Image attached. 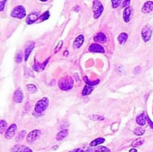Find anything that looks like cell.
Listing matches in <instances>:
<instances>
[{
	"label": "cell",
	"mask_w": 153,
	"mask_h": 152,
	"mask_svg": "<svg viewBox=\"0 0 153 152\" xmlns=\"http://www.w3.org/2000/svg\"><path fill=\"white\" fill-rule=\"evenodd\" d=\"M153 10V1H147L144 3L141 9L143 13H149Z\"/></svg>",
	"instance_id": "5bb4252c"
},
{
	"label": "cell",
	"mask_w": 153,
	"mask_h": 152,
	"mask_svg": "<svg viewBox=\"0 0 153 152\" xmlns=\"http://www.w3.org/2000/svg\"><path fill=\"white\" fill-rule=\"evenodd\" d=\"M33 69H34V71H37V72L43 71V66H42V63H39L38 62L36 61L35 63L33 65Z\"/></svg>",
	"instance_id": "83f0119b"
},
{
	"label": "cell",
	"mask_w": 153,
	"mask_h": 152,
	"mask_svg": "<svg viewBox=\"0 0 153 152\" xmlns=\"http://www.w3.org/2000/svg\"><path fill=\"white\" fill-rule=\"evenodd\" d=\"M24 98L23 92L20 88H18L15 90L14 93L13 95V100L16 103H21Z\"/></svg>",
	"instance_id": "30bf717a"
},
{
	"label": "cell",
	"mask_w": 153,
	"mask_h": 152,
	"mask_svg": "<svg viewBox=\"0 0 153 152\" xmlns=\"http://www.w3.org/2000/svg\"><path fill=\"white\" fill-rule=\"evenodd\" d=\"M129 152H137V150L136 148H131L129 150Z\"/></svg>",
	"instance_id": "60d3db41"
},
{
	"label": "cell",
	"mask_w": 153,
	"mask_h": 152,
	"mask_svg": "<svg viewBox=\"0 0 153 152\" xmlns=\"http://www.w3.org/2000/svg\"><path fill=\"white\" fill-rule=\"evenodd\" d=\"M84 80H85V83H87V85H89V86H95V85L98 84L99 83H100V80H94V81H92V80H90L89 79H88V76H84Z\"/></svg>",
	"instance_id": "cb8c5ba5"
},
{
	"label": "cell",
	"mask_w": 153,
	"mask_h": 152,
	"mask_svg": "<svg viewBox=\"0 0 153 152\" xmlns=\"http://www.w3.org/2000/svg\"><path fill=\"white\" fill-rule=\"evenodd\" d=\"M49 16H50V13H49V12L46 11L44 13H43V14L40 16V18H39V20L42 21V22H43V21L46 20V19H49Z\"/></svg>",
	"instance_id": "f1b7e54d"
},
{
	"label": "cell",
	"mask_w": 153,
	"mask_h": 152,
	"mask_svg": "<svg viewBox=\"0 0 153 152\" xmlns=\"http://www.w3.org/2000/svg\"><path fill=\"white\" fill-rule=\"evenodd\" d=\"M152 27L149 25H145L141 31V37L143 41H144L145 43H147L148 41H149L151 37H152Z\"/></svg>",
	"instance_id": "5b68a950"
},
{
	"label": "cell",
	"mask_w": 153,
	"mask_h": 152,
	"mask_svg": "<svg viewBox=\"0 0 153 152\" xmlns=\"http://www.w3.org/2000/svg\"><path fill=\"white\" fill-rule=\"evenodd\" d=\"M120 1L121 0H111V3H112V7L113 8H117L120 6Z\"/></svg>",
	"instance_id": "d6a6232c"
},
{
	"label": "cell",
	"mask_w": 153,
	"mask_h": 152,
	"mask_svg": "<svg viewBox=\"0 0 153 152\" xmlns=\"http://www.w3.org/2000/svg\"><path fill=\"white\" fill-rule=\"evenodd\" d=\"M128 35L127 33L123 32V33H121L119 36H118L117 40H118V42H119L120 44L123 45L127 41V40H128Z\"/></svg>",
	"instance_id": "ac0fdd59"
},
{
	"label": "cell",
	"mask_w": 153,
	"mask_h": 152,
	"mask_svg": "<svg viewBox=\"0 0 153 152\" xmlns=\"http://www.w3.org/2000/svg\"><path fill=\"white\" fill-rule=\"evenodd\" d=\"M104 10L102 4L99 0H94L93 1V11H94V17L98 19Z\"/></svg>",
	"instance_id": "277c9868"
},
{
	"label": "cell",
	"mask_w": 153,
	"mask_h": 152,
	"mask_svg": "<svg viewBox=\"0 0 153 152\" xmlns=\"http://www.w3.org/2000/svg\"><path fill=\"white\" fill-rule=\"evenodd\" d=\"M39 18H40V16H39L38 13H31L26 17L25 22L28 25H31V24H33L34 22H35L37 19H39Z\"/></svg>",
	"instance_id": "4fadbf2b"
},
{
	"label": "cell",
	"mask_w": 153,
	"mask_h": 152,
	"mask_svg": "<svg viewBox=\"0 0 153 152\" xmlns=\"http://www.w3.org/2000/svg\"><path fill=\"white\" fill-rule=\"evenodd\" d=\"M146 119H147V122H148V124H149V127H150L152 129H153V122L151 121V119H149V116H146Z\"/></svg>",
	"instance_id": "f35d334b"
},
{
	"label": "cell",
	"mask_w": 153,
	"mask_h": 152,
	"mask_svg": "<svg viewBox=\"0 0 153 152\" xmlns=\"http://www.w3.org/2000/svg\"><path fill=\"white\" fill-rule=\"evenodd\" d=\"M131 14H132V7H126L125 10L123 11V20L124 22L128 23L129 21L131 20Z\"/></svg>",
	"instance_id": "7c38bea8"
},
{
	"label": "cell",
	"mask_w": 153,
	"mask_h": 152,
	"mask_svg": "<svg viewBox=\"0 0 153 152\" xmlns=\"http://www.w3.org/2000/svg\"><path fill=\"white\" fill-rule=\"evenodd\" d=\"M105 139L104 138H102V137H100V138H97L96 139L93 140L91 143H90V146L91 147H96V146L99 145H101L102 143L105 142Z\"/></svg>",
	"instance_id": "44dd1931"
},
{
	"label": "cell",
	"mask_w": 153,
	"mask_h": 152,
	"mask_svg": "<svg viewBox=\"0 0 153 152\" xmlns=\"http://www.w3.org/2000/svg\"><path fill=\"white\" fill-rule=\"evenodd\" d=\"M40 1H47V0H40Z\"/></svg>",
	"instance_id": "7bdbcfd3"
},
{
	"label": "cell",
	"mask_w": 153,
	"mask_h": 152,
	"mask_svg": "<svg viewBox=\"0 0 153 152\" xmlns=\"http://www.w3.org/2000/svg\"><path fill=\"white\" fill-rule=\"evenodd\" d=\"M22 61V53L21 52H18L15 56V61L18 63H20Z\"/></svg>",
	"instance_id": "f546056e"
},
{
	"label": "cell",
	"mask_w": 153,
	"mask_h": 152,
	"mask_svg": "<svg viewBox=\"0 0 153 152\" xmlns=\"http://www.w3.org/2000/svg\"><path fill=\"white\" fill-rule=\"evenodd\" d=\"M41 135V131L38 129L33 130L26 137V140L28 143H32L35 142Z\"/></svg>",
	"instance_id": "8992f818"
},
{
	"label": "cell",
	"mask_w": 153,
	"mask_h": 152,
	"mask_svg": "<svg viewBox=\"0 0 153 152\" xmlns=\"http://www.w3.org/2000/svg\"><path fill=\"white\" fill-rule=\"evenodd\" d=\"M68 133H69L68 130L67 129L62 130V131H61L58 134H57L56 139L58 140V141H61V140L64 139L68 135Z\"/></svg>",
	"instance_id": "d6986e66"
},
{
	"label": "cell",
	"mask_w": 153,
	"mask_h": 152,
	"mask_svg": "<svg viewBox=\"0 0 153 152\" xmlns=\"http://www.w3.org/2000/svg\"><path fill=\"white\" fill-rule=\"evenodd\" d=\"M26 15V10L25 7L22 5L16 6L10 12V16L13 18L17 19H23Z\"/></svg>",
	"instance_id": "3957f363"
},
{
	"label": "cell",
	"mask_w": 153,
	"mask_h": 152,
	"mask_svg": "<svg viewBox=\"0 0 153 152\" xmlns=\"http://www.w3.org/2000/svg\"><path fill=\"white\" fill-rule=\"evenodd\" d=\"M6 1H7V0H1V1H0V10H1V11H3V10H4V4L6 3Z\"/></svg>",
	"instance_id": "74e56055"
},
{
	"label": "cell",
	"mask_w": 153,
	"mask_h": 152,
	"mask_svg": "<svg viewBox=\"0 0 153 152\" xmlns=\"http://www.w3.org/2000/svg\"><path fill=\"white\" fill-rule=\"evenodd\" d=\"M26 88H27V90L31 94H34L37 92V86H36L34 84H32V83H28V84H27Z\"/></svg>",
	"instance_id": "d4e9b609"
},
{
	"label": "cell",
	"mask_w": 153,
	"mask_h": 152,
	"mask_svg": "<svg viewBox=\"0 0 153 152\" xmlns=\"http://www.w3.org/2000/svg\"><path fill=\"white\" fill-rule=\"evenodd\" d=\"M143 142H144V139L142 138V137H139V138L136 139H134L132 142L131 145L133 147H139V146L142 145L143 144Z\"/></svg>",
	"instance_id": "603a6c76"
},
{
	"label": "cell",
	"mask_w": 153,
	"mask_h": 152,
	"mask_svg": "<svg viewBox=\"0 0 153 152\" xmlns=\"http://www.w3.org/2000/svg\"><path fill=\"white\" fill-rule=\"evenodd\" d=\"M69 152H73V151H69Z\"/></svg>",
	"instance_id": "ee69618b"
},
{
	"label": "cell",
	"mask_w": 153,
	"mask_h": 152,
	"mask_svg": "<svg viewBox=\"0 0 153 152\" xmlns=\"http://www.w3.org/2000/svg\"><path fill=\"white\" fill-rule=\"evenodd\" d=\"M141 69H142L140 66L135 67V68H134V74L135 75H139L140 72H141Z\"/></svg>",
	"instance_id": "e575fe53"
},
{
	"label": "cell",
	"mask_w": 153,
	"mask_h": 152,
	"mask_svg": "<svg viewBox=\"0 0 153 152\" xmlns=\"http://www.w3.org/2000/svg\"><path fill=\"white\" fill-rule=\"evenodd\" d=\"M91 152H111V150L105 146H96L91 149Z\"/></svg>",
	"instance_id": "ffe728a7"
},
{
	"label": "cell",
	"mask_w": 153,
	"mask_h": 152,
	"mask_svg": "<svg viewBox=\"0 0 153 152\" xmlns=\"http://www.w3.org/2000/svg\"><path fill=\"white\" fill-rule=\"evenodd\" d=\"M89 52H93V53H105V50L104 47L102 46L101 45L98 44V43H93L90 46L89 49H88Z\"/></svg>",
	"instance_id": "9c48e42d"
},
{
	"label": "cell",
	"mask_w": 153,
	"mask_h": 152,
	"mask_svg": "<svg viewBox=\"0 0 153 152\" xmlns=\"http://www.w3.org/2000/svg\"><path fill=\"white\" fill-rule=\"evenodd\" d=\"M145 133V130L143 129L141 127H138V128H136L134 131V134L136 136H142Z\"/></svg>",
	"instance_id": "484cf974"
},
{
	"label": "cell",
	"mask_w": 153,
	"mask_h": 152,
	"mask_svg": "<svg viewBox=\"0 0 153 152\" xmlns=\"http://www.w3.org/2000/svg\"><path fill=\"white\" fill-rule=\"evenodd\" d=\"M16 129H17V127H16V124H12L10 126H9V128L6 130L5 134H4V137L7 139H10L12 137H14L15 134H16Z\"/></svg>",
	"instance_id": "ba28073f"
},
{
	"label": "cell",
	"mask_w": 153,
	"mask_h": 152,
	"mask_svg": "<svg viewBox=\"0 0 153 152\" xmlns=\"http://www.w3.org/2000/svg\"><path fill=\"white\" fill-rule=\"evenodd\" d=\"M74 77H75V80H76V81H79V75H78V73H75Z\"/></svg>",
	"instance_id": "ab89813d"
},
{
	"label": "cell",
	"mask_w": 153,
	"mask_h": 152,
	"mask_svg": "<svg viewBox=\"0 0 153 152\" xmlns=\"http://www.w3.org/2000/svg\"><path fill=\"white\" fill-rule=\"evenodd\" d=\"M91 119L93 120H104L105 118L104 116H99V115H92V116H90Z\"/></svg>",
	"instance_id": "1f68e13d"
},
{
	"label": "cell",
	"mask_w": 153,
	"mask_h": 152,
	"mask_svg": "<svg viewBox=\"0 0 153 152\" xmlns=\"http://www.w3.org/2000/svg\"><path fill=\"white\" fill-rule=\"evenodd\" d=\"M26 135V131H22L18 134V135L16 136V142H19L21 140H22L24 139V137H25Z\"/></svg>",
	"instance_id": "4316f807"
},
{
	"label": "cell",
	"mask_w": 153,
	"mask_h": 152,
	"mask_svg": "<svg viewBox=\"0 0 153 152\" xmlns=\"http://www.w3.org/2000/svg\"><path fill=\"white\" fill-rule=\"evenodd\" d=\"M10 152H32L30 148L24 145H15L10 148Z\"/></svg>",
	"instance_id": "52a82bcc"
},
{
	"label": "cell",
	"mask_w": 153,
	"mask_h": 152,
	"mask_svg": "<svg viewBox=\"0 0 153 152\" xmlns=\"http://www.w3.org/2000/svg\"><path fill=\"white\" fill-rule=\"evenodd\" d=\"M49 98L44 97L42 98L41 99L38 100L37 102L36 103L35 107H34V112L37 114H41L42 113L45 111L47 109L48 106H49Z\"/></svg>",
	"instance_id": "7a4b0ae2"
},
{
	"label": "cell",
	"mask_w": 153,
	"mask_h": 152,
	"mask_svg": "<svg viewBox=\"0 0 153 152\" xmlns=\"http://www.w3.org/2000/svg\"><path fill=\"white\" fill-rule=\"evenodd\" d=\"M94 90V88L89 85H85L84 86V89L82 90V96H86V95H90Z\"/></svg>",
	"instance_id": "7402d4cb"
},
{
	"label": "cell",
	"mask_w": 153,
	"mask_h": 152,
	"mask_svg": "<svg viewBox=\"0 0 153 152\" xmlns=\"http://www.w3.org/2000/svg\"><path fill=\"white\" fill-rule=\"evenodd\" d=\"M74 85L73 79L70 76H64L58 80V86L60 89L64 91H67L71 89Z\"/></svg>",
	"instance_id": "6da1fadb"
},
{
	"label": "cell",
	"mask_w": 153,
	"mask_h": 152,
	"mask_svg": "<svg viewBox=\"0 0 153 152\" xmlns=\"http://www.w3.org/2000/svg\"><path fill=\"white\" fill-rule=\"evenodd\" d=\"M62 45H63V41H61L58 43V46H57V47L55 48V53H57V52H58V51L61 49V46H62Z\"/></svg>",
	"instance_id": "8d00e7d4"
},
{
	"label": "cell",
	"mask_w": 153,
	"mask_h": 152,
	"mask_svg": "<svg viewBox=\"0 0 153 152\" xmlns=\"http://www.w3.org/2000/svg\"><path fill=\"white\" fill-rule=\"evenodd\" d=\"M68 54H69L68 51H65V52H64V56H67V55H68Z\"/></svg>",
	"instance_id": "b9f144b4"
},
{
	"label": "cell",
	"mask_w": 153,
	"mask_h": 152,
	"mask_svg": "<svg viewBox=\"0 0 153 152\" xmlns=\"http://www.w3.org/2000/svg\"><path fill=\"white\" fill-rule=\"evenodd\" d=\"M146 121L147 119H146V116L145 115V113H140L136 118V122L140 126H144L146 125Z\"/></svg>",
	"instance_id": "e0dca14e"
},
{
	"label": "cell",
	"mask_w": 153,
	"mask_h": 152,
	"mask_svg": "<svg viewBox=\"0 0 153 152\" xmlns=\"http://www.w3.org/2000/svg\"><path fill=\"white\" fill-rule=\"evenodd\" d=\"M7 126V122L4 120H3V119H1V120L0 121V130H1V132H3V131H4V129H6Z\"/></svg>",
	"instance_id": "4dcf8cb0"
},
{
	"label": "cell",
	"mask_w": 153,
	"mask_h": 152,
	"mask_svg": "<svg viewBox=\"0 0 153 152\" xmlns=\"http://www.w3.org/2000/svg\"><path fill=\"white\" fill-rule=\"evenodd\" d=\"M34 42H31L30 43H28L25 48V51H24V58H25V61H27L28 59V57L31 55V52L34 49Z\"/></svg>",
	"instance_id": "8fae6325"
},
{
	"label": "cell",
	"mask_w": 153,
	"mask_h": 152,
	"mask_svg": "<svg viewBox=\"0 0 153 152\" xmlns=\"http://www.w3.org/2000/svg\"><path fill=\"white\" fill-rule=\"evenodd\" d=\"M73 152H91V149H87V150H83L82 148H76L73 150Z\"/></svg>",
	"instance_id": "d590c367"
},
{
	"label": "cell",
	"mask_w": 153,
	"mask_h": 152,
	"mask_svg": "<svg viewBox=\"0 0 153 152\" xmlns=\"http://www.w3.org/2000/svg\"><path fill=\"white\" fill-rule=\"evenodd\" d=\"M130 1L131 0H122V3H121V7H127L130 4Z\"/></svg>",
	"instance_id": "836d02e7"
},
{
	"label": "cell",
	"mask_w": 153,
	"mask_h": 152,
	"mask_svg": "<svg viewBox=\"0 0 153 152\" xmlns=\"http://www.w3.org/2000/svg\"><path fill=\"white\" fill-rule=\"evenodd\" d=\"M94 40L96 43H105L107 42V37L103 32H100L96 34L95 37H94Z\"/></svg>",
	"instance_id": "2e32d148"
},
{
	"label": "cell",
	"mask_w": 153,
	"mask_h": 152,
	"mask_svg": "<svg viewBox=\"0 0 153 152\" xmlns=\"http://www.w3.org/2000/svg\"><path fill=\"white\" fill-rule=\"evenodd\" d=\"M85 41V37H84L83 34H80L79 36H78L77 37L75 40L74 43H73V46L75 49H78L82 46V44L84 43Z\"/></svg>",
	"instance_id": "9a60e30c"
}]
</instances>
